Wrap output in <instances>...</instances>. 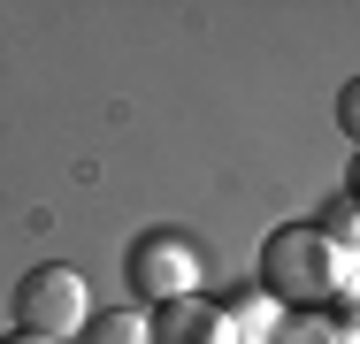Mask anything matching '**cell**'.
I'll return each mask as SVG.
<instances>
[{
	"label": "cell",
	"mask_w": 360,
	"mask_h": 344,
	"mask_svg": "<svg viewBox=\"0 0 360 344\" xmlns=\"http://www.w3.org/2000/svg\"><path fill=\"white\" fill-rule=\"evenodd\" d=\"M338 123H345V138H360V77L338 92Z\"/></svg>",
	"instance_id": "obj_7"
},
{
	"label": "cell",
	"mask_w": 360,
	"mask_h": 344,
	"mask_svg": "<svg viewBox=\"0 0 360 344\" xmlns=\"http://www.w3.org/2000/svg\"><path fill=\"white\" fill-rule=\"evenodd\" d=\"M230 337V322L207 314L200 298H176V306H161V322H153V344H222Z\"/></svg>",
	"instance_id": "obj_4"
},
{
	"label": "cell",
	"mask_w": 360,
	"mask_h": 344,
	"mask_svg": "<svg viewBox=\"0 0 360 344\" xmlns=\"http://www.w3.org/2000/svg\"><path fill=\"white\" fill-rule=\"evenodd\" d=\"M77 344H153V322L146 314H108V322H84Z\"/></svg>",
	"instance_id": "obj_5"
},
{
	"label": "cell",
	"mask_w": 360,
	"mask_h": 344,
	"mask_svg": "<svg viewBox=\"0 0 360 344\" xmlns=\"http://www.w3.org/2000/svg\"><path fill=\"white\" fill-rule=\"evenodd\" d=\"M353 192H360V161H353Z\"/></svg>",
	"instance_id": "obj_9"
},
{
	"label": "cell",
	"mask_w": 360,
	"mask_h": 344,
	"mask_svg": "<svg viewBox=\"0 0 360 344\" xmlns=\"http://www.w3.org/2000/svg\"><path fill=\"white\" fill-rule=\"evenodd\" d=\"M353 253L345 245H330L314 222H284V230H269V245H261V283L284 298V306H330L353 268H345Z\"/></svg>",
	"instance_id": "obj_1"
},
{
	"label": "cell",
	"mask_w": 360,
	"mask_h": 344,
	"mask_svg": "<svg viewBox=\"0 0 360 344\" xmlns=\"http://www.w3.org/2000/svg\"><path fill=\"white\" fill-rule=\"evenodd\" d=\"M0 344H46V337H23V329H15V337H0Z\"/></svg>",
	"instance_id": "obj_8"
},
{
	"label": "cell",
	"mask_w": 360,
	"mask_h": 344,
	"mask_svg": "<svg viewBox=\"0 0 360 344\" xmlns=\"http://www.w3.org/2000/svg\"><path fill=\"white\" fill-rule=\"evenodd\" d=\"M276 344H345V337H338V322H284Z\"/></svg>",
	"instance_id": "obj_6"
},
{
	"label": "cell",
	"mask_w": 360,
	"mask_h": 344,
	"mask_svg": "<svg viewBox=\"0 0 360 344\" xmlns=\"http://www.w3.org/2000/svg\"><path fill=\"white\" fill-rule=\"evenodd\" d=\"M131 283H139V298H153V306H176L200 283V253L184 237H169V230H153V237H139V253H131Z\"/></svg>",
	"instance_id": "obj_3"
},
{
	"label": "cell",
	"mask_w": 360,
	"mask_h": 344,
	"mask_svg": "<svg viewBox=\"0 0 360 344\" xmlns=\"http://www.w3.org/2000/svg\"><path fill=\"white\" fill-rule=\"evenodd\" d=\"M84 322H92V291H84V275H77V268L46 260V268H31L23 283H15V329H23V337L77 344V337H84Z\"/></svg>",
	"instance_id": "obj_2"
}]
</instances>
